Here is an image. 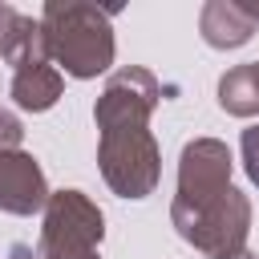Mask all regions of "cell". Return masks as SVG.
<instances>
[{
    "instance_id": "6da1fadb",
    "label": "cell",
    "mask_w": 259,
    "mask_h": 259,
    "mask_svg": "<svg viewBox=\"0 0 259 259\" xmlns=\"http://www.w3.org/2000/svg\"><path fill=\"white\" fill-rule=\"evenodd\" d=\"M113 12L81 0H49L40 8V28L49 45V61L65 69V77L89 81L113 65Z\"/></svg>"
},
{
    "instance_id": "7a4b0ae2",
    "label": "cell",
    "mask_w": 259,
    "mask_h": 259,
    "mask_svg": "<svg viewBox=\"0 0 259 259\" xmlns=\"http://www.w3.org/2000/svg\"><path fill=\"white\" fill-rule=\"evenodd\" d=\"M97 166L117 198H146L162 178V150L150 125H117V130H101Z\"/></svg>"
},
{
    "instance_id": "3957f363",
    "label": "cell",
    "mask_w": 259,
    "mask_h": 259,
    "mask_svg": "<svg viewBox=\"0 0 259 259\" xmlns=\"http://www.w3.org/2000/svg\"><path fill=\"white\" fill-rule=\"evenodd\" d=\"M101 235H105L101 206L81 190H57L45 202L36 255L40 259H101L97 255Z\"/></svg>"
},
{
    "instance_id": "277c9868",
    "label": "cell",
    "mask_w": 259,
    "mask_h": 259,
    "mask_svg": "<svg viewBox=\"0 0 259 259\" xmlns=\"http://www.w3.org/2000/svg\"><path fill=\"white\" fill-rule=\"evenodd\" d=\"M174 231L202 255L210 259H227L247 251V235H251V198L235 186H227L210 206L194 210V214H170Z\"/></svg>"
},
{
    "instance_id": "5b68a950",
    "label": "cell",
    "mask_w": 259,
    "mask_h": 259,
    "mask_svg": "<svg viewBox=\"0 0 259 259\" xmlns=\"http://www.w3.org/2000/svg\"><path fill=\"white\" fill-rule=\"evenodd\" d=\"M231 150L219 138H190L178 154V194L170 214H194L231 186Z\"/></svg>"
},
{
    "instance_id": "8992f818",
    "label": "cell",
    "mask_w": 259,
    "mask_h": 259,
    "mask_svg": "<svg viewBox=\"0 0 259 259\" xmlns=\"http://www.w3.org/2000/svg\"><path fill=\"white\" fill-rule=\"evenodd\" d=\"M162 101V81L142 69V65H121L117 73H109L97 105H93V121L97 130H117V125H150V113Z\"/></svg>"
},
{
    "instance_id": "52a82bcc",
    "label": "cell",
    "mask_w": 259,
    "mask_h": 259,
    "mask_svg": "<svg viewBox=\"0 0 259 259\" xmlns=\"http://www.w3.org/2000/svg\"><path fill=\"white\" fill-rule=\"evenodd\" d=\"M49 194L53 190L45 182V170L28 150L0 154V210L4 214H20V219L36 214V210H45Z\"/></svg>"
},
{
    "instance_id": "ba28073f",
    "label": "cell",
    "mask_w": 259,
    "mask_h": 259,
    "mask_svg": "<svg viewBox=\"0 0 259 259\" xmlns=\"http://www.w3.org/2000/svg\"><path fill=\"white\" fill-rule=\"evenodd\" d=\"M198 32L210 49H243L255 36V16L243 0H206L198 12Z\"/></svg>"
},
{
    "instance_id": "9c48e42d",
    "label": "cell",
    "mask_w": 259,
    "mask_h": 259,
    "mask_svg": "<svg viewBox=\"0 0 259 259\" xmlns=\"http://www.w3.org/2000/svg\"><path fill=\"white\" fill-rule=\"evenodd\" d=\"M8 93H12L16 109L45 113V109H53V105L61 101V93H65V73L53 69L49 61H45V65H24V69L12 73Z\"/></svg>"
},
{
    "instance_id": "30bf717a",
    "label": "cell",
    "mask_w": 259,
    "mask_h": 259,
    "mask_svg": "<svg viewBox=\"0 0 259 259\" xmlns=\"http://www.w3.org/2000/svg\"><path fill=\"white\" fill-rule=\"evenodd\" d=\"M219 109L231 117H255L259 113V61L235 65L219 77Z\"/></svg>"
},
{
    "instance_id": "8fae6325",
    "label": "cell",
    "mask_w": 259,
    "mask_h": 259,
    "mask_svg": "<svg viewBox=\"0 0 259 259\" xmlns=\"http://www.w3.org/2000/svg\"><path fill=\"white\" fill-rule=\"evenodd\" d=\"M20 142H24V125H20V117L8 113V109H0V154L20 150Z\"/></svg>"
},
{
    "instance_id": "7c38bea8",
    "label": "cell",
    "mask_w": 259,
    "mask_h": 259,
    "mask_svg": "<svg viewBox=\"0 0 259 259\" xmlns=\"http://www.w3.org/2000/svg\"><path fill=\"white\" fill-rule=\"evenodd\" d=\"M239 150H243V170H247V178L259 186V125L243 130V142H239Z\"/></svg>"
},
{
    "instance_id": "4fadbf2b",
    "label": "cell",
    "mask_w": 259,
    "mask_h": 259,
    "mask_svg": "<svg viewBox=\"0 0 259 259\" xmlns=\"http://www.w3.org/2000/svg\"><path fill=\"white\" fill-rule=\"evenodd\" d=\"M8 259H40L28 243H12V251H8Z\"/></svg>"
},
{
    "instance_id": "5bb4252c",
    "label": "cell",
    "mask_w": 259,
    "mask_h": 259,
    "mask_svg": "<svg viewBox=\"0 0 259 259\" xmlns=\"http://www.w3.org/2000/svg\"><path fill=\"white\" fill-rule=\"evenodd\" d=\"M243 4H247V0H243ZM247 12H251V16H255V24H259V4H247Z\"/></svg>"
},
{
    "instance_id": "9a60e30c",
    "label": "cell",
    "mask_w": 259,
    "mask_h": 259,
    "mask_svg": "<svg viewBox=\"0 0 259 259\" xmlns=\"http://www.w3.org/2000/svg\"><path fill=\"white\" fill-rule=\"evenodd\" d=\"M227 259H255L251 251H239V255H227Z\"/></svg>"
}]
</instances>
